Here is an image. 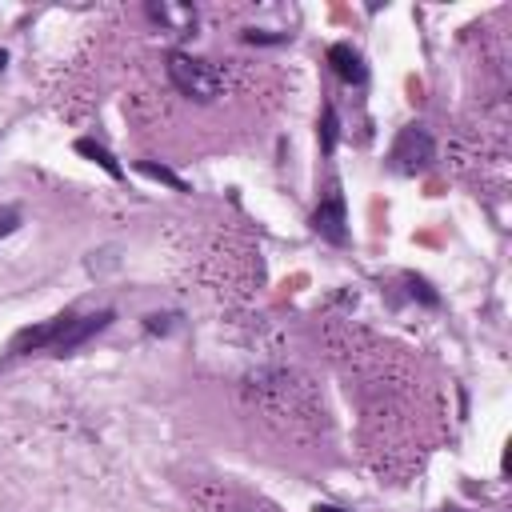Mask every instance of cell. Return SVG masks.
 I'll list each match as a JSON object with an SVG mask.
<instances>
[{
  "label": "cell",
  "mask_w": 512,
  "mask_h": 512,
  "mask_svg": "<svg viewBox=\"0 0 512 512\" xmlns=\"http://www.w3.org/2000/svg\"><path fill=\"white\" fill-rule=\"evenodd\" d=\"M312 512H348V508H336V504H316Z\"/></svg>",
  "instance_id": "5bb4252c"
},
{
  "label": "cell",
  "mask_w": 512,
  "mask_h": 512,
  "mask_svg": "<svg viewBox=\"0 0 512 512\" xmlns=\"http://www.w3.org/2000/svg\"><path fill=\"white\" fill-rule=\"evenodd\" d=\"M328 64H332V72H336L344 84H364V80H368L364 56H360L352 44H332V48H328Z\"/></svg>",
  "instance_id": "8992f818"
},
{
  "label": "cell",
  "mask_w": 512,
  "mask_h": 512,
  "mask_svg": "<svg viewBox=\"0 0 512 512\" xmlns=\"http://www.w3.org/2000/svg\"><path fill=\"white\" fill-rule=\"evenodd\" d=\"M388 160H392V168H396L400 176H420V172H428L432 160H436V144H432L428 128H424V124H404V128L396 132V140H392Z\"/></svg>",
  "instance_id": "7a4b0ae2"
},
{
  "label": "cell",
  "mask_w": 512,
  "mask_h": 512,
  "mask_svg": "<svg viewBox=\"0 0 512 512\" xmlns=\"http://www.w3.org/2000/svg\"><path fill=\"white\" fill-rule=\"evenodd\" d=\"M336 136H340V120H336V108L328 104L324 116H320V152H324V156L336 148Z\"/></svg>",
  "instance_id": "9c48e42d"
},
{
  "label": "cell",
  "mask_w": 512,
  "mask_h": 512,
  "mask_svg": "<svg viewBox=\"0 0 512 512\" xmlns=\"http://www.w3.org/2000/svg\"><path fill=\"white\" fill-rule=\"evenodd\" d=\"M76 152H80L84 160L100 164V168H104V172H108L112 180H124V168H120V160H116V156H112V152H108L104 144H96L92 136H80V140H76Z\"/></svg>",
  "instance_id": "52a82bcc"
},
{
  "label": "cell",
  "mask_w": 512,
  "mask_h": 512,
  "mask_svg": "<svg viewBox=\"0 0 512 512\" xmlns=\"http://www.w3.org/2000/svg\"><path fill=\"white\" fill-rule=\"evenodd\" d=\"M168 80L176 84L180 96L200 100V104H208V100L220 96V76L204 60H196L188 52H168Z\"/></svg>",
  "instance_id": "6da1fadb"
},
{
  "label": "cell",
  "mask_w": 512,
  "mask_h": 512,
  "mask_svg": "<svg viewBox=\"0 0 512 512\" xmlns=\"http://www.w3.org/2000/svg\"><path fill=\"white\" fill-rule=\"evenodd\" d=\"M444 512H456V508H444Z\"/></svg>",
  "instance_id": "2e32d148"
},
{
  "label": "cell",
  "mask_w": 512,
  "mask_h": 512,
  "mask_svg": "<svg viewBox=\"0 0 512 512\" xmlns=\"http://www.w3.org/2000/svg\"><path fill=\"white\" fill-rule=\"evenodd\" d=\"M136 172H140V176H148V180L168 184L172 192H192V188H188V180H180L172 168H164V164H156V160H136Z\"/></svg>",
  "instance_id": "ba28073f"
},
{
  "label": "cell",
  "mask_w": 512,
  "mask_h": 512,
  "mask_svg": "<svg viewBox=\"0 0 512 512\" xmlns=\"http://www.w3.org/2000/svg\"><path fill=\"white\" fill-rule=\"evenodd\" d=\"M112 320H116V312H112V308H100V312H88V316H72V320H68V328L60 332V340H56L48 352H52V356H72L84 340H92L96 332H104Z\"/></svg>",
  "instance_id": "3957f363"
},
{
  "label": "cell",
  "mask_w": 512,
  "mask_h": 512,
  "mask_svg": "<svg viewBox=\"0 0 512 512\" xmlns=\"http://www.w3.org/2000/svg\"><path fill=\"white\" fill-rule=\"evenodd\" d=\"M312 232L320 236V240H328V244H348V216H344V196H328L316 212H312Z\"/></svg>",
  "instance_id": "5b68a950"
},
{
  "label": "cell",
  "mask_w": 512,
  "mask_h": 512,
  "mask_svg": "<svg viewBox=\"0 0 512 512\" xmlns=\"http://www.w3.org/2000/svg\"><path fill=\"white\" fill-rule=\"evenodd\" d=\"M404 284H408V296H412V300H420V304H428V308H436V304H440V296L432 292V284H428L424 276L404 272Z\"/></svg>",
  "instance_id": "30bf717a"
},
{
  "label": "cell",
  "mask_w": 512,
  "mask_h": 512,
  "mask_svg": "<svg viewBox=\"0 0 512 512\" xmlns=\"http://www.w3.org/2000/svg\"><path fill=\"white\" fill-rule=\"evenodd\" d=\"M172 320H176V316H144V328H148V332H160V336H164V332L172 328Z\"/></svg>",
  "instance_id": "4fadbf2b"
},
{
  "label": "cell",
  "mask_w": 512,
  "mask_h": 512,
  "mask_svg": "<svg viewBox=\"0 0 512 512\" xmlns=\"http://www.w3.org/2000/svg\"><path fill=\"white\" fill-rule=\"evenodd\" d=\"M20 228V208H0V240Z\"/></svg>",
  "instance_id": "7c38bea8"
},
{
  "label": "cell",
  "mask_w": 512,
  "mask_h": 512,
  "mask_svg": "<svg viewBox=\"0 0 512 512\" xmlns=\"http://www.w3.org/2000/svg\"><path fill=\"white\" fill-rule=\"evenodd\" d=\"M4 68H8V52L0 48V72H4Z\"/></svg>",
  "instance_id": "9a60e30c"
},
{
  "label": "cell",
  "mask_w": 512,
  "mask_h": 512,
  "mask_svg": "<svg viewBox=\"0 0 512 512\" xmlns=\"http://www.w3.org/2000/svg\"><path fill=\"white\" fill-rule=\"evenodd\" d=\"M244 40L248 44H284L288 32H264V28H244Z\"/></svg>",
  "instance_id": "8fae6325"
},
{
  "label": "cell",
  "mask_w": 512,
  "mask_h": 512,
  "mask_svg": "<svg viewBox=\"0 0 512 512\" xmlns=\"http://www.w3.org/2000/svg\"><path fill=\"white\" fill-rule=\"evenodd\" d=\"M68 320H72V312L64 308V312H56V316H48V320H40V324H32V328H20V332L12 336V344H8V352H12V356H24V352L52 348V344L60 340V332L68 328Z\"/></svg>",
  "instance_id": "277c9868"
}]
</instances>
